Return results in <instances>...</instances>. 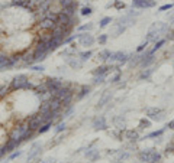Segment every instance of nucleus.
Wrapping results in <instances>:
<instances>
[{
	"instance_id": "nucleus-1",
	"label": "nucleus",
	"mask_w": 174,
	"mask_h": 163,
	"mask_svg": "<svg viewBox=\"0 0 174 163\" xmlns=\"http://www.w3.org/2000/svg\"><path fill=\"white\" fill-rule=\"evenodd\" d=\"M167 32H168V25L167 23H164V22H155L151 25V28L148 29V33H147V42H155L161 39V36L163 35H167Z\"/></svg>"
},
{
	"instance_id": "nucleus-2",
	"label": "nucleus",
	"mask_w": 174,
	"mask_h": 163,
	"mask_svg": "<svg viewBox=\"0 0 174 163\" xmlns=\"http://www.w3.org/2000/svg\"><path fill=\"white\" fill-rule=\"evenodd\" d=\"M35 85H32V82L29 81V78L26 74H18L12 78V81L9 82V88L10 91H23V90H34Z\"/></svg>"
},
{
	"instance_id": "nucleus-3",
	"label": "nucleus",
	"mask_w": 174,
	"mask_h": 163,
	"mask_svg": "<svg viewBox=\"0 0 174 163\" xmlns=\"http://www.w3.org/2000/svg\"><path fill=\"white\" fill-rule=\"evenodd\" d=\"M57 25H62V26H68V28H76L80 22H78V17L77 16H70L67 15L65 12L60 10L57 13Z\"/></svg>"
},
{
	"instance_id": "nucleus-4",
	"label": "nucleus",
	"mask_w": 174,
	"mask_h": 163,
	"mask_svg": "<svg viewBox=\"0 0 174 163\" xmlns=\"http://www.w3.org/2000/svg\"><path fill=\"white\" fill-rule=\"evenodd\" d=\"M26 123H28L29 128H31V130H35V132H38V128L41 127L42 124H45V121H44V118H42V116H41V113L39 111L31 114L29 118L26 120Z\"/></svg>"
},
{
	"instance_id": "nucleus-5",
	"label": "nucleus",
	"mask_w": 174,
	"mask_h": 163,
	"mask_svg": "<svg viewBox=\"0 0 174 163\" xmlns=\"http://www.w3.org/2000/svg\"><path fill=\"white\" fill-rule=\"evenodd\" d=\"M44 82H45V85L48 87L49 92H52V95H54V92H57L64 85V81H62L61 78H57V76H48V78H45Z\"/></svg>"
},
{
	"instance_id": "nucleus-6",
	"label": "nucleus",
	"mask_w": 174,
	"mask_h": 163,
	"mask_svg": "<svg viewBox=\"0 0 174 163\" xmlns=\"http://www.w3.org/2000/svg\"><path fill=\"white\" fill-rule=\"evenodd\" d=\"M147 117L151 120V121H161L165 116V111H164L163 108H158V107H149L147 108Z\"/></svg>"
},
{
	"instance_id": "nucleus-7",
	"label": "nucleus",
	"mask_w": 174,
	"mask_h": 163,
	"mask_svg": "<svg viewBox=\"0 0 174 163\" xmlns=\"http://www.w3.org/2000/svg\"><path fill=\"white\" fill-rule=\"evenodd\" d=\"M36 26H38V29H41L42 32H45V31L51 32L52 29L57 28V22L54 20V19H49V17H42V19L38 20Z\"/></svg>"
},
{
	"instance_id": "nucleus-8",
	"label": "nucleus",
	"mask_w": 174,
	"mask_h": 163,
	"mask_svg": "<svg viewBox=\"0 0 174 163\" xmlns=\"http://www.w3.org/2000/svg\"><path fill=\"white\" fill-rule=\"evenodd\" d=\"M29 130V126H28V123H22L19 126H16L13 127V130L10 132V139H15V140H21L22 142V137H23V134Z\"/></svg>"
},
{
	"instance_id": "nucleus-9",
	"label": "nucleus",
	"mask_w": 174,
	"mask_h": 163,
	"mask_svg": "<svg viewBox=\"0 0 174 163\" xmlns=\"http://www.w3.org/2000/svg\"><path fill=\"white\" fill-rule=\"evenodd\" d=\"M78 42H80V45L81 46H86V48H89V46H93L94 45V42H96V39H94V36L90 33V32H78Z\"/></svg>"
},
{
	"instance_id": "nucleus-10",
	"label": "nucleus",
	"mask_w": 174,
	"mask_h": 163,
	"mask_svg": "<svg viewBox=\"0 0 174 163\" xmlns=\"http://www.w3.org/2000/svg\"><path fill=\"white\" fill-rule=\"evenodd\" d=\"M129 56H131L129 54L122 52V51L112 52V54H110V58H109V62H118L119 65H123V64H128Z\"/></svg>"
},
{
	"instance_id": "nucleus-11",
	"label": "nucleus",
	"mask_w": 174,
	"mask_h": 163,
	"mask_svg": "<svg viewBox=\"0 0 174 163\" xmlns=\"http://www.w3.org/2000/svg\"><path fill=\"white\" fill-rule=\"evenodd\" d=\"M157 2L155 0H132V7L133 9H151L155 7Z\"/></svg>"
},
{
	"instance_id": "nucleus-12",
	"label": "nucleus",
	"mask_w": 174,
	"mask_h": 163,
	"mask_svg": "<svg viewBox=\"0 0 174 163\" xmlns=\"http://www.w3.org/2000/svg\"><path fill=\"white\" fill-rule=\"evenodd\" d=\"M92 127L94 130H108V120L105 116H97L93 118L92 121Z\"/></svg>"
},
{
	"instance_id": "nucleus-13",
	"label": "nucleus",
	"mask_w": 174,
	"mask_h": 163,
	"mask_svg": "<svg viewBox=\"0 0 174 163\" xmlns=\"http://www.w3.org/2000/svg\"><path fill=\"white\" fill-rule=\"evenodd\" d=\"M154 61H155V56H154V54H151L149 49H147V51L144 52V56H142V59H141L139 66H142V68H149V65H151Z\"/></svg>"
},
{
	"instance_id": "nucleus-14",
	"label": "nucleus",
	"mask_w": 174,
	"mask_h": 163,
	"mask_svg": "<svg viewBox=\"0 0 174 163\" xmlns=\"http://www.w3.org/2000/svg\"><path fill=\"white\" fill-rule=\"evenodd\" d=\"M113 68L112 65H108V64H103V65L97 66V68H94L92 71V75L93 76H96V75H108L109 72L112 71Z\"/></svg>"
},
{
	"instance_id": "nucleus-15",
	"label": "nucleus",
	"mask_w": 174,
	"mask_h": 163,
	"mask_svg": "<svg viewBox=\"0 0 174 163\" xmlns=\"http://www.w3.org/2000/svg\"><path fill=\"white\" fill-rule=\"evenodd\" d=\"M90 91H92V87H90V85H80V87H78V91L76 92L74 100H76V101H80V100H83L86 95H89Z\"/></svg>"
},
{
	"instance_id": "nucleus-16",
	"label": "nucleus",
	"mask_w": 174,
	"mask_h": 163,
	"mask_svg": "<svg viewBox=\"0 0 174 163\" xmlns=\"http://www.w3.org/2000/svg\"><path fill=\"white\" fill-rule=\"evenodd\" d=\"M154 149H144L138 153V159L139 162L142 163H149V159H151V154H152Z\"/></svg>"
},
{
	"instance_id": "nucleus-17",
	"label": "nucleus",
	"mask_w": 174,
	"mask_h": 163,
	"mask_svg": "<svg viewBox=\"0 0 174 163\" xmlns=\"http://www.w3.org/2000/svg\"><path fill=\"white\" fill-rule=\"evenodd\" d=\"M42 150V146L39 144V143H34L31 146V150H29V153H28V160H34V159L41 153Z\"/></svg>"
},
{
	"instance_id": "nucleus-18",
	"label": "nucleus",
	"mask_w": 174,
	"mask_h": 163,
	"mask_svg": "<svg viewBox=\"0 0 174 163\" xmlns=\"http://www.w3.org/2000/svg\"><path fill=\"white\" fill-rule=\"evenodd\" d=\"M34 51V62L35 64H41L46 59V56L49 55V52L46 51H35V49H32Z\"/></svg>"
},
{
	"instance_id": "nucleus-19",
	"label": "nucleus",
	"mask_w": 174,
	"mask_h": 163,
	"mask_svg": "<svg viewBox=\"0 0 174 163\" xmlns=\"http://www.w3.org/2000/svg\"><path fill=\"white\" fill-rule=\"evenodd\" d=\"M93 146H94V143H92L90 144V147L87 149V152H86V157L87 159H90L92 162H94V160H97L99 156H100V153H99L97 149H92Z\"/></svg>"
},
{
	"instance_id": "nucleus-20",
	"label": "nucleus",
	"mask_w": 174,
	"mask_h": 163,
	"mask_svg": "<svg viewBox=\"0 0 174 163\" xmlns=\"http://www.w3.org/2000/svg\"><path fill=\"white\" fill-rule=\"evenodd\" d=\"M123 136H125V139H128L129 142H132V143L138 142L139 139H141V137H139L138 130H125Z\"/></svg>"
},
{
	"instance_id": "nucleus-21",
	"label": "nucleus",
	"mask_w": 174,
	"mask_h": 163,
	"mask_svg": "<svg viewBox=\"0 0 174 163\" xmlns=\"http://www.w3.org/2000/svg\"><path fill=\"white\" fill-rule=\"evenodd\" d=\"M113 98V94L112 92H109V91H106L105 94H103L102 97H100V100H99V102H97V108H103L108 102H110V100Z\"/></svg>"
},
{
	"instance_id": "nucleus-22",
	"label": "nucleus",
	"mask_w": 174,
	"mask_h": 163,
	"mask_svg": "<svg viewBox=\"0 0 174 163\" xmlns=\"http://www.w3.org/2000/svg\"><path fill=\"white\" fill-rule=\"evenodd\" d=\"M142 56H144V54L141 52V54H135V55H132V56H129V61H128V64H129V66H132V68H135V66H138L139 64H141V59H142Z\"/></svg>"
},
{
	"instance_id": "nucleus-23",
	"label": "nucleus",
	"mask_w": 174,
	"mask_h": 163,
	"mask_svg": "<svg viewBox=\"0 0 174 163\" xmlns=\"http://www.w3.org/2000/svg\"><path fill=\"white\" fill-rule=\"evenodd\" d=\"M68 65L71 66V68H74V69H78V68H81L83 66V64H84V62L81 61V59H80V58H78V56H70V58H68Z\"/></svg>"
},
{
	"instance_id": "nucleus-24",
	"label": "nucleus",
	"mask_w": 174,
	"mask_h": 163,
	"mask_svg": "<svg viewBox=\"0 0 174 163\" xmlns=\"http://www.w3.org/2000/svg\"><path fill=\"white\" fill-rule=\"evenodd\" d=\"M51 39H52V33L51 32H46V31L36 36V42H39V43H46V42H49Z\"/></svg>"
},
{
	"instance_id": "nucleus-25",
	"label": "nucleus",
	"mask_w": 174,
	"mask_h": 163,
	"mask_svg": "<svg viewBox=\"0 0 174 163\" xmlns=\"http://www.w3.org/2000/svg\"><path fill=\"white\" fill-rule=\"evenodd\" d=\"M152 72H154V69L152 68H144L142 69V72L139 74V80L141 81H148V80H151V75H152Z\"/></svg>"
},
{
	"instance_id": "nucleus-26",
	"label": "nucleus",
	"mask_w": 174,
	"mask_h": 163,
	"mask_svg": "<svg viewBox=\"0 0 174 163\" xmlns=\"http://www.w3.org/2000/svg\"><path fill=\"white\" fill-rule=\"evenodd\" d=\"M62 45V41H60V39H54L52 38L51 41L48 42V48H49V52H54V51H57L60 46Z\"/></svg>"
},
{
	"instance_id": "nucleus-27",
	"label": "nucleus",
	"mask_w": 174,
	"mask_h": 163,
	"mask_svg": "<svg viewBox=\"0 0 174 163\" xmlns=\"http://www.w3.org/2000/svg\"><path fill=\"white\" fill-rule=\"evenodd\" d=\"M110 54H112V52L109 51V49H102V51L97 54V58L102 62H108L109 58H110Z\"/></svg>"
},
{
	"instance_id": "nucleus-28",
	"label": "nucleus",
	"mask_w": 174,
	"mask_h": 163,
	"mask_svg": "<svg viewBox=\"0 0 174 163\" xmlns=\"http://www.w3.org/2000/svg\"><path fill=\"white\" fill-rule=\"evenodd\" d=\"M165 41H167L165 38H161V39H158V41L154 43V48H152V49H149V52H151V54H155L157 51H160V49H161V48L165 45Z\"/></svg>"
},
{
	"instance_id": "nucleus-29",
	"label": "nucleus",
	"mask_w": 174,
	"mask_h": 163,
	"mask_svg": "<svg viewBox=\"0 0 174 163\" xmlns=\"http://www.w3.org/2000/svg\"><path fill=\"white\" fill-rule=\"evenodd\" d=\"M164 132H165V128H160V130L151 132L149 134H147V136H144V139H158V137H161V136L164 134Z\"/></svg>"
},
{
	"instance_id": "nucleus-30",
	"label": "nucleus",
	"mask_w": 174,
	"mask_h": 163,
	"mask_svg": "<svg viewBox=\"0 0 174 163\" xmlns=\"http://www.w3.org/2000/svg\"><path fill=\"white\" fill-rule=\"evenodd\" d=\"M113 124H115L116 128H119V130H125V120L122 118V116L113 118Z\"/></svg>"
},
{
	"instance_id": "nucleus-31",
	"label": "nucleus",
	"mask_w": 174,
	"mask_h": 163,
	"mask_svg": "<svg viewBox=\"0 0 174 163\" xmlns=\"http://www.w3.org/2000/svg\"><path fill=\"white\" fill-rule=\"evenodd\" d=\"M148 127H151V120H149L148 117L145 118H141L139 120V123H138V128L139 130H144V128H148Z\"/></svg>"
},
{
	"instance_id": "nucleus-32",
	"label": "nucleus",
	"mask_w": 174,
	"mask_h": 163,
	"mask_svg": "<svg viewBox=\"0 0 174 163\" xmlns=\"http://www.w3.org/2000/svg\"><path fill=\"white\" fill-rule=\"evenodd\" d=\"M92 55H93L92 51H83V52H78V54H77V56H78V58H80L83 62L89 61V59L92 58Z\"/></svg>"
},
{
	"instance_id": "nucleus-33",
	"label": "nucleus",
	"mask_w": 174,
	"mask_h": 163,
	"mask_svg": "<svg viewBox=\"0 0 174 163\" xmlns=\"http://www.w3.org/2000/svg\"><path fill=\"white\" fill-rule=\"evenodd\" d=\"M161 153L158 152V150H155L154 149V152H152V154H151V159H149V163H160L161 162Z\"/></svg>"
},
{
	"instance_id": "nucleus-34",
	"label": "nucleus",
	"mask_w": 174,
	"mask_h": 163,
	"mask_svg": "<svg viewBox=\"0 0 174 163\" xmlns=\"http://www.w3.org/2000/svg\"><path fill=\"white\" fill-rule=\"evenodd\" d=\"M36 134H38V133H36L35 130H31V128H29V130H28V132L23 134V137H22V142H28V140H32V139L35 137Z\"/></svg>"
},
{
	"instance_id": "nucleus-35",
	"label": "nucleus",
	"mask_w": 174,
	"mask_h": 163,
	"mask_svg": "<svg viewBox=\"0 0 174 163\" xmlns=\"http://www.w3.org/2000/svg\"><path fill=\"white\" fill-rule=\"evenodd\" d=\"M94 28V25H93L92 22H89V23H84V25H80L78 28H77V31L78 32H90Z\"/></svg>"
},
{
	"instance_id": "nucleus-36",
	"label": "nucleus",
	"mask_w": 174,
	"mask_h": 163,
	"mask_svg": "<svg viewBox=\"0 0 174 163\" xmlns=\"http://www.w3.org/2000/svg\"><path fill=\"white\" fill-rule=\"evenodd\" d=\"M112 17H110V16H105V17H103L102 20L99 22V28H106V26H109V23H112Z\"/></svg>"
},
{
	"instance_id": "nucleus-37",
	"label": "nucleus",
	"mask_w": 174,
	"mask_h": 163,
	"mask_svg": "<svg viewBox=\"0 0 174 163\" xmlns=\"http://www.w3.org/2000/svg\"><path fill=\"white\" fill-rule=\"evenodd\" d=\"M51 127H52V123H45V124H42L41 127L38 128L36 133H38V134H44V133H46Z\"/></svg>"
},
{
	"instance_id": "nucleus-38",
	"label": "nucleus",
	"mask_w": 174,
	"mask_h": 163,
	"mask_svg": "<svg viewBox=\"0 0 174 163\" xmlns=\"http://www.w3.org/2000/svg\"><path fill=\"white\" fill-rule=\"evenodd\" d=\"M9 92H12L9 85H0V98H5Z\"/></svg>"
},
{
	"instance_id": "nucleus-39",
	"label": "nucleus",
	"mask_w": 174,
	"mask_h": 163,
	"mask_svg": "<svg viewBox=\"0 0 174 163\" xmlns=\"http://www.w3.org/2000/svg\"><path fill=\"white\" fill-rule=\"evenodd\" d=\"M106 76H108V75H96V76H93V84H94V85L103 84L105 80H106Z\"/></svg>"
},
{
	"instance_id": "nucleus-40",
	"label": "nucleus",
	"mask_w": 174,
	"mask_h": 163,
	"mask_svg": "<svg viewBox=\"0 0 174 163\" xmlns=\"http://www.w3.org/2000/svg\"><path fill=\"white\" fill-rule=\"evenodd\" d=\"M173 153H174V140L170 142L168 144L165 146V150H164V154H167V156H168V154H173Z\"/></svg>"
},
{
	"instance_id": "nucleus-41",
	"label": "nucleus",
	"mask_w": 174,
	"mask_h": 163,
	"mask_svg": "<svg viewBox=\"0 0 174 163\" xmlns=\"http://www.w3.org/2000/svg\"><path fill=\"white\" fill-rule=\"evenodd\" d=\"M77 0H58V5L61 6V9H64V7H67V6H71L74 5Z\"/></svg>"
},
{
	"instance_id": "nucleus-42",
	"label": "nucleus",
	"mask_w": 174,
	"mask_h": 163,
	"mask_svg": "<svg viewBox=\"0 0 174 163\" xmlns=\"http://www.w3.org/2000/svg\"><path fill=\"white\" fill-rule=\"evenodd\" d=\"M80 13H81L83 16H90L93 13V9L90 6H83L81 9H80Z\"/></svg>"
},
{
	"instance_id": "nucleus-43",
	"label": "nucleus",
	"mask_w": 174,
	"mask_h": 163,
	"mask_svg": "<svg viewBox=\"0 0 174 163\" xmlns=\"http://www.w3.org/2000/svg\"><path fill=\"white\" fill-rule=\"evenodd\" d=\"M109 41V35H106V33H102V35H99L97 38V42H99V45H106Z\"/></svg>"
},
{
	"instance_id": "nucleus-44",
	"label": "nucleus",
	"mask_w": 174,
	"mask_h": 163,
	"mask_svg": "<svg viewBox=\"0 0 174 163\" xmlns=\"http://www.w3.org/2000/svg\"><path fill=\"white\" fill-rule=\"evenodd\" d=\"M67 130V124L65 123H58L55 126V133L58 134V133H61V132H65Z\"/></svg>"
},
{
	"instance_id": "nucleus-45",
	"label": "nucleus",
	"mask_w": 174,
	"mask_h": 163,
	"mask_svg": "<svg viewBox=\"0 0 174 163\" xmlns=\"http://www.w3.org/2000/svg\"><path fill=\"white\" fill-rule=\"evenodd\" d=\"M32 71H35V72H42L44 69H45V66L44 65H39V64H34V65H31L29 66Z\"/></svg>"
},
{
	"instance_id": "nucleus-46",
	"label": "nucleus",
	"mask_w": 174,
	"mask_h": 163,
	"mask_svg": "<svg viewBox=\"0 0 174 163\" xmlns=\"http://www.w3.org/2000/svg\"><path fill=\"white\" fill-rule=\"evenodd\" d=\"M21 154H22L21 150H15V152L9 153V157H7V162H9V160H13V159H16V157H19Z\"/></svg>"
},
{
	"instance_id": "nucleus-47",
	"label": "nucleus",
	"mask_w": 174,
	"mask_h": 163,
	"mask_svg": "<svg viewBox=\"0 0 174 163\" xmlns=\"http://www.w3.org/2000/svg\"><path fill=\"white\" fill-rule=\"evenodd\" d=\"M148 43L149 42H142V43H141V45L138 46V48H136V52H138V54H141V52H144V51H147V48H148Z\"/></svg>"
},
{
	"instance_id": "nucleus-48",
	"label": "nucleus",
	"mask_w": 174,
	"mask_h": 163,
	"mask_svg": "<svg viewBox=\"0 0 174 163\" xmlns=\"http://www.w3.org/2000/svg\"><path fill=\"white\" fill-rule=\"evenodd\" d=\"M113 6L118 9V10H122V9H125L126 6H125V3H123L122 0H115V3H113Z\"/></svg>"
},
{
	"instance_id": "nucleus-49",
	"label": "nucleus",
	"mask_w": 174,
	"mask_h": 163,
	"mask_svg": "<svg viewBox=\"0 0 174 163\" xmlns=\"http://www.w3.org/2000/svg\"><path fill=\"white\" fill-rule=\"evenodd\" d=\"M174 7V3H167V5H163L158 7L160 12H165V10H170V9H173Z\"/></svg>"
},
{
	"instance_id": "nucleus-50",
	"label": "nucleus",
	"mask_w": 174,
	"mask_h": 163,
	"mask_svg": "<svg viewBox=\"0 0 174 163\" xmlns=\"http://www.w3.org/2000/svg\"><path fill=\"white\" fill-rule=\"evenodd\" d=\"M77 38H78V33H77V35H70L68 38H65V39H64V42H62V43H64V45H65V43H71L74 39H77Z\"/></svg>"
},
{
	"instance_id": "nucleus-51",
	"label": "nucleus",
	"mask_w": 174,
	"mask_h": 163,
	"mask_svg": "<svg viewBox=\"0 0 174 163\" xmlns=\"http://www.w3.org/2000/svg\"><path fill=\"white\" fill-rule=\"evenodd\" d=\"M121 71H116V74H115V75L112 76V78H110V82H113V84H116V82L119 81V80H121Z\"/></svg>"
},
{
	"instance_id": "nucleus-52",
	"label": "nucleus",
	"mask_w": 174,
	"mask_h": 163,
	"mask_svg": "<svg viewBox=\"0 0 174 163\" xmlns=\"http://www.w3.org/2000/svg\"><path fill=\"white\" fill-rule=\"evenodd\" d=\"M126 157H129V153H125V152H122V153H119L118 154V159L121 160V162H123Z\"/></svg>"
},
{
	"instance_id": "nucleus-53",
	"label": "nucleus",
	"mask_w": 174,
	"mask_h": 163,
	"mask_svg": "<svg viewBox=\"0 0 174 163\" xmlns=\"http://www.w3.org/2000/svg\"><path fill=\"white\" fill-rule=\"evenodd\" d=\"M165 39H167V41H174V31H168V32H167Z\"/></svg>"
},
{
	"instance_id": "nucleus-54",
	"label": "nucleus",
	"mask_w": 174,
	"mask_h": 163,
	"mask_svg": "<svg viewBox=\"0 0 174 163\" xmlns=\"http://www.w3.org/2000/svg\"><path fill=\"white\" fill-rule=\"evenodd\" d=\"M167 127L171 128V130H174V120H170L168 124H167Z\"/></svg>"
},
{
	"instance_id": "nucleus-55",
	"label": "nucleus",
	"mask_w": 174,
	"mask_h": 163,
	"mask_svg": "<svg viewBox=\"0 0 174 163\" xmlns=\"http://www.w3.org/2000/svg\"><path fill=\"white\" fill-rule=\"evenodd\" d=\"M167 19H168V22H174V15L167 16Z\"/></svg>"
},
{
	"instance_id": "nucleus-56",
	"label": "nucleus",
	"mask_w": 174,
	"mask_h": 163,
	"mask_svg": "<svg viewBox=\"0 0 174 163\" xmlns=\"http://www.w3.org/2000/svg\"><path fill=\"white\" fill-rule=\"evenodd\" d=\"M118 163H123V162H121V160H119V162H118Z\"/></svg>"
},
{
	"instance_id": "nucleus-57",
	"label": "nucleus",
	"mask_w": 174,
	"mask_h": 163,
	"mask_svg": "<svg viewBox=\"0 0 174 163\" xmlns=\"http://www.w3.org/2000/svg\"><path fill=\"white\" fill-rule=\"evenodd\" d=\"M173 139H174V137H173Z\"/></svg>"
}]
</instances>
